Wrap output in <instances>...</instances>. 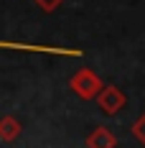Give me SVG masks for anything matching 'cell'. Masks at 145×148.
Wrapping results in <instances>:
<instances>
[{
    "instance_id": "6da1fadb",
    "label": "cell",
    "mask_w": 145,
    "mask_h": 148,
    "mask_svg": "<svg viewBox=\"0 0 145 148\" xmlns=\"http://www.w3.org/2000/svg\"><path fill=\"white\" fill-rule=\"evenodd\" d=\"M69 89L79 100H94V95L102 89V79L92 69H76L69 79Z\"/></svg>"
},
{
    "instance_id": "7a4b0ae2",
    "label": "cell",
    "mask_w": 145,
    "mask_h": 148,
    "mask_svg": "<svg viewBox=\"0 0 145 148\" xmlns=\"http://www.w3.org/2000/svg\"><path fill=\"white\" fill-rule=\"evenodd\" d=\"M94 100H97V105L104 115H117L125 107V92L115 84H107V87L102 84V89L94 95Z\"/></svg>"
},
{
    "instance_id": "3957f363",
    "label": "cell",
    "mask_w": 145,
    "mask_h": 148,
    "mask_svg": "<svg viewBox=\"0 0 145 148\" xmlns=\"http://www.w3.org/2000/svg\"><path fill=\"white\" fill-rule=\"evenodd\" d=\"M115 146H117V138L107 125H99L87 135V148H115Z\"/></svg>"
},
{
    "instance_id": "277c9868",
    "label": "cell",
    "mask_w": 145,
    "mask_h": 148,
    "mask_svg": "<svg viewBox=\"0 0 145 148\" xmlns=\"http://www.w3.org/2000/svg\"><path fill=\"white\" fill-rule=\"evenodd\" d=\"M20 133H23V125H20V120L15 118V115L0 118V140H3V143H13V140H18Z\"/></svg>"
},
{
    "instance_id": "5b68a950",
    "label": "cell",
    "mask_w": 145,
    "mask_h": 148,
    "mask_svg": "<svg viewBox=\"0 0 145 148\" xmlns=\"http://www.w3.org/2000/svg\"><path fill=\"white\" fill-rule=\"evenodd\" d=\"M130 133L138 138V143H143V146H145V112H143V115H140L138 120H135V123H132Z\"/></svg>"
},
{
    "instance_id": "8992f818",
    "label": "cell",
    "mask_w": 145,
    "mask_h": 148,
    "mask_svg": "<svg viewBox=\"0 0 145 148\" xmlns=\"http://www.w3.org/2000/svg\"><path fill=\"white\" fill-rule=\"evenodd\" d=\"M36 5H38L41 10H46V13H54L59 5H61V0H36Z\"/></svg>"
}]
</instances>
